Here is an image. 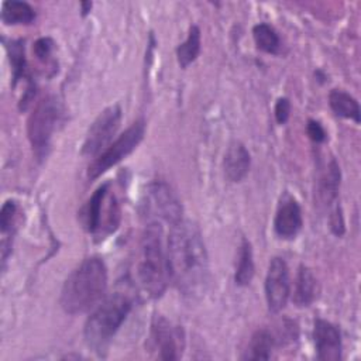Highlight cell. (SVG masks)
I'll list each match as a JSON object with an SVG mask.
<instances>
[{
    "mask_svg": "<svg viewBox=\"0 0 361 361\" xmlns=\"http://www.w3.org/2000/svg\"><path fill=\"white\" fill-rule=\"evenodd\" d=\"M166 254L169 274L178 289L189 298L202 295L209 279V261L197 226L189 220L172 226Z\"/></svg>",
    "mask_w": 361,
    "mask_h": 361,
    "instance_id": "cell-1",
    "label": "cell"
},
{
    "mask_svg": "<svg viewBox=\"0 0 361 361\" xmlns=\"http://www.w3.org/2000/svg\"><path fill=\"white\" fill-rule=\"evenodd\" d=\"M107 269L97 257L86 258L66 278L61 290V306L69 314L92 309L106 293Z\"/></svg>",
    "mask_w": 361,
    "mask_h": 361,
    "instance_id": "cell-2",
    "label": "cell"
},
{
    "mask_svg": "<svg viewBox=\"0 0 361 361\" xmlns=\"http://www.w3.org/2000/svg\"><path fill=\"white\" fill-rule=\"evenodd\" d=\"M137 282L149 298H159L171 278L168 254L162 243V226L147 224L138 247Z\"/></svg>",
    "mask_w": 361,
    "mask_h": 361,
    "instance_id": "cell-3",
    "label": "cell"
},
{
    "mask_svg": "<svg viewBox=\"0 0 361 361\" xmlns=\"http://www.w3.org/2000/svg\"><path fill=\"white\" fill-rule=\"evenodd\" d=\"M131 307L133 299L123 292H116L103 299L85 323L86 344L102 354L128 316Z\"/></svg>",
    "mask_w": 361,
    "mask_h": 361,
    "instance_id": "cell-4",
    "label": "cell"
},
{
    "mask_svg": "<svg viewBox=\"0 0 361 361\" xmlns=\"http://www.w3.org/2000/svg\"><path fill=\"white\" fill-rule=\"evenodd\" d=\"M80 223L90 234L107 235L120 223V207L116 196L110 190V183L99 186L80 210Z\"/></svg>",
    "mask_w": 361,
    "mask_h": 361,
    "instance_id": "cell-5",
    "label": "cell"
},
{
    "mask_svg": "<svg viewBox=\"0 0 361 361\" xmlns=\"http://www.w3.org/2000/svg\"><path fill=\"white\" fill-rule=\"evenodd\" d=\"M62 116V107L54 96L38 102L27 121V134L38 159L48 154L49 142Z\"/></svg>",
    "mask_w": 361,
    "mask_h": 361,
    "instance_id": "cell-6",
    "label": "cell"
},
{
    "mask_svg": "<svg viewBox=\"0 0 361 361\" xmlns=\"http://www.w3.org/2000/svg\"><path fill=\"white\" fill-rule=\"evenodd\" d=\"M141 213L147 224L168 223L175 226L182 219V204L172 189L165 182H152L148 185L141 200Z\"/></svg>",
    "mask_w": 361,
    "mask_h": 361,
    "instance_id": "cell-7",
    "label": "cell"
},
{
    "mask_svg": "<svg viewBox=\"0 0 361 361\" xmlns=\"http://www.w3.org/2000/svg\"><path fill=\"white\" fill-rule=\"evenodd\" d=\"M145 134V124L142 120L133 123L123 134H120L116 141H113L107 148H104L89 165L87 176L89 179H96L109 171L111 166L118 164L123 158L131 154L135 147L141 142Z\"/></svg>",
    "mask_w": 361,
    "mask_h": 361,
    "instance_id": "cell-8",
    "label": "cell"
},
{
    "mask_svg": "<svg viewBox=\"0 0 361 361\" xmlns=\"http://www.w3.org/2000/svg\"><path fill=\"white\" fill-rule=\"evenodd\" d=\"M148 345L161 360H178L185 347V336L179 326L158 314L151 323Z\"/></svg>",
    "mask_w": 361,
    "mask_h": 361,
    "instance_id": "cell-9",
    "label": "cell"
},
{
    "mask_svg": "<svg viewBox=\"0 0 361 361\" xmlns=\"http://www.w3.org/2000/svg\"><path fill=\"white\" fill-rule=\"evenodd\" d=\"M121 121V109L118 104H113L104 109L90 126L83 147V155H99L104 148L110 145Z\"/></svg>",
    "mask_w": 361,
    "mask_h": 361,
    "instance_id": "cell-10",
    "label": "cell"
},
{
    "mask_svg": "<svg viewBox=\"0 0 361 361\" xmlns=\"http://www.w3.org/2000/svg\"><path fill=\"white\" fill-rule=\"evenodd\" d=\"M290 293V282H289V269L286 262L275 257L271 259L267 278H265V298L268 309L274 313L281 312Z\"/></svg>",
    "mask_w": 361,
    "mask_h": 361,
    "instance_id": "cell-11",
    "label": "cell"
},
{
    "mask_svg": "<svg viewBox=\"0 0 361 361\" xmlns=\"http://www.w3.org/2000/svg\"><path fill=\"white\" fill-rule=\"evenodd\" d=\"M313 338L319 360L337 361L341 358V336L334 324L322 319L316 320Z\"/></svg>",
    "mask_w": 361,
    "mask_h": 361,
    "instance_id": "cell-12",
    "label": "cell"
},
{
    "mask_svg": "<svg viewBox=\"0 0 361 361\" xmlns=\"http://www.w3.org/2000/svg\"><path fill=\"white\" fill-rule=\"evenodd\" d=\"M302 224V212L298 202L289 195H285L281 199L275 214V233L282 238H293L300 231Z\"/></svg>",
    "mask_w": 361,
    "mask_h": 361,
    "instance_id": "cell-13",
    "label": "cell"
},
{
    "mask_svg": "<svg viewBox=\"0 0 361 361\" xmlns=\"http://www.w3.org/2000/svg\"><path fill=\"white\" fill-rule=\"evenodd\" d=\"M250 162L251 158L247 148L241 142L233 141L228 145L223 161L224 173L227 179L231 182H240L241 179H244L245 175L248 173Z\"/></svg>",
    "mask_w": 361,
    "mask_h": 361,
    "instance_id": "cell-14",
    "label": "cell"
},
{
    "mask_svg": "<svg viewBox=\"0 0 361 361\" xmlns=\"http://www.w3.org/2000/svg\"><path fill=\"white\" fill-rule=\"evenodd\" d=\"M317 295V281L313 276L312 271L300 265L296 281H295V290H293V302L298 306H309Z\"/></svg>",
    "mask_w": 361,
    "mask_h": 361,
    "instance_id": "cell-15",
    "label": "cell"
},
{
    "mask_svg": "<svg viewBox=\"0 0 361 361\" xmlns=\"http://www.w3.org/2000/svg\"><path fill=\"white\" fill-rule=\"evenodd\" d=\"M275 338L267 329L257 330L248 343V347L243 355V360H269Z\"/></svg>",
    "mask_w": 361,
    "mask_h": 361,
    "instance_id": "cell-16",
    "label": "cell"
},
{
    "mask_svg": "<svg viewBox=\"0 0 361 361\" xmlns=\"http://www.w3.org/2000/svg\"><path fill=\"white\" fill-rule=\"evenodd\" d=\"M1 20L7 25L31 24L35 20V11L25 1H4L1 6Z\"/></svg>",
    "mask_w": 361,
    "mask_h": 361,
    "instance_id": "cell-17",
    "label": "cell"
},
{
    "mask_svg": "<svg viewBox=\"0 0 361 361\" xmlns=\"http://www.w3.org/2000/svg\"><path fill=\"white\" fill-rule=\"evenodd\" d=\"M329 103L331 110L344 118L354 120L355 123H360V106L358 102L350 96L348 93L334 89L329 94Z\"/></svg>",
    "mask_w": 361,
    "mask_h": 361,
    "instance_id": "cell-18",
    "label": "cell"
},
{
    "mask_svg": "<svg viewBox=\"0 0 361 361\" xmlns=\"http://www.w3.org/2000/svg\"><path fill=\"white\" fill-rule=\"evenodd\" d=\"M254 276V259H252V250L250 241L243 238L240 251H238V262L235 268L234 281L238 286H247Z\"/></svg>",
    "mask_w": 361,
    "mask_h": 361,
    "instance_id": "cell-19",
    "label": "cell"
},
{
    "mask_svg": "<svg viewBox=\"0 0 361 361\" xmlns=\"http://www.w3.org/2000/svg\"><path fill=\"white\" fill-rule=\"evenodd\" d=\"M200 52V30L196 25H192L188 34V38L179 44L176 48V58L182 68L190 65Z\"/></svg>",
    "mask_w": 361,
    "mask_h": 361,
    "instance_id": "cell-20",
    "label": "cell"
},
{
    "mask_svg": "<svg viewBox=\"0 0 361 361\" xmlns=\"http://www.w3.org/2000/svg\"><path fill=\"white\" fill-rule=\"evenodd\" d=\"M252 35H254V41H255V45L267 52V54H278L279 48H281V39H279V35L276 34V31L265 24V23H261V24H257L254 28H252Z\"/></svg>",
    "mask_w": 361,
    "mask_h": 361,
    "instance_id": "cell-21",
    "label": "cell"
},
{
    "mask_svg": "<svg viewBox=\"0 0 361 361\" xmlns=\"http://www.w3.org/2000/svg\"><path fill=\"white\" fill-rule=\"evenodd\" d=\"M338 185H340V168L337 162L333 159L329 164L327 171L320 182V196L326 203H330L333 199H336Z\"/></svg>",
    "mask_w": 361,
    "mask_h": 361,
    "instance_id": "cell-22",
    "label": "cell"
},
{
    "mask_svg": "<svg viewBox=\"0 0 361 361\" xmlns=\"http://www.w3.org/2000/svg\"><path fill=\"white\" fill-rule=\"evenodd\" d=\"M8 51V59L13 68V82L14 85L24 76L25 73V54H24V41L23 39H16L11 41L7 45Z\"/></svg>",
    "mask_w": 361,
    "mask_h": 361,
    "instance_id": "cell-23",
    "label": "cell"
},
{
    "mask_svg": "<svg viewBox=\"0 0 361 361\" xmlns=\"http://www.w3.org/2000/svg\"><path fill=\"white\" fill-rule=\"evenodd\" d=\"M17 213V204L14 200H7L0 212V228H1V234L3 237H6V234L8 231H11V226L14 224V217Z\"/></svg>",
    "mask_w": 361,
    "mask_h": 361,
    "instance_id": "cell-24",
    "label": "cell"
},
{
    "mask_svg": "<svg viewBox=\"0 0 361 361\" xmlns=\"http://www.w3.org/2000/svg\"><path fill=\"white\" fill-rule=\"evenodd\" d=\"M54 41L48 37H42L34 42V54L39 61H47L51 56Z\"/></svg>",
    "mask_w": 361,
    "mask_h": 361,
    "instance_id": "cell-25",
    "label": "cell"
},
{
    "mask_svg": "<svg viewBox=\"0 0 361 361\" xmlns=\"http://www.w3.org/2000/svg\"><path fill=\"white\" fill-rule=\"evenodd\" d=\"M290 114V103L286 97H281L278 99L276 104H275V118L278 121V124H285L289 118Z\"/></svg>",
    "mask_w": 361,
    "mask_h": 361,
    "instance_id": "cell-26",
    "label": "cell"
},
{
    "mask_svg": "<svg viewBox=\"0 0 361 361\" xmlns=\"http://www.w3.org/2000/svg\"><path fill=\"white\" fill-rule=\"evenodd\" d=\"M306 131H307V135L310 137V140L314 142H323L326 140V131H324L323 126L316 120L307 121Z\"/></svg>",
    "mask_w": 361,
    "mask_h": 361,
    "instance_id": "cell-27",
    "label": "cell"
},
{
    "mask_svg": "<svg viewBox=\"0 0 361 361\" xmlns=\"http://www.w3.org/2000/svg\"><path fill=\"white\" fill-rule=\"evenodd\" d=\"M330 228L336 235H341L344 233V220L341 209L337 206L330 216Z\"/></svg>",
    "mask_w": 361,
    "mask_h": 361,
    "instance_id": "cell-28",
    "label": "cell"
},
{
    "mask_svg": "<svg viewBox=\"0 0 361 361\" xmlns=\"http://www.w3.org/2000/svg\"><path fill=\"white\" fill-rule=\"evenodd\" d=\"M80 6H82V16H86L92 8V3H82Z\"/></svg>",
    "mask_w": 361,
    "mask_h": 361,
    "instance_id": "cell-29",
    "label": "cell"
}]
</instances>
